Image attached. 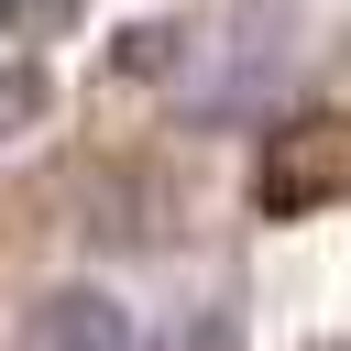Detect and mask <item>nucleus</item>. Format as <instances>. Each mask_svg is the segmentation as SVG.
I'll return each mask as SVG.
<instances>
[{"label":"nucleus","instance_id":"f257e3e1","mask_svg":"<svg viewBox=\"0 0 351 351\" xmlns=\"http://www.w3.org/2000/svg\"><path fill=\"white\" fill-rule=\"evenodd\" d=\"M22 351H132V318H121V296H99V285H55V296L22 318Z\"/></svg>","mask_w":351,"mask_h":351}]
</instances>
